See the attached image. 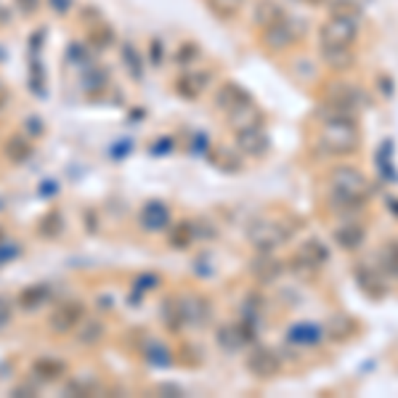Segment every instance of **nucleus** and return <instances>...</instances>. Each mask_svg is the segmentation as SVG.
Listing matches in <instances>:
<instances>
[{
    "instance_id": "nucleus-1",
    "label": "nucleus",
    "mask_w": 398,
    "mask_h": 398,
    "mask_svg": "<svg viewBox=\"0 0 398 398\" xmlns=\"http://www.w3.org/2000/svg\"><path fill=\"white\" fill-rule=\"evenodd\" d=\"M356 35H358L356 19H351V16H334L332 13L330 22L321 27V35H319L324 61L330 66H334V69H345V66L354 64L351 45L356 43Z\"/></svg>"
},
{
    "instance_id": "nucleus-2",
    "label": "nucleus",
    "mask_w": 398,
    "mask_h": 398,
    "mask_svg": "<svg viewBox=\"0 0 398 398\" xmlns=\"http://www.w3.org/2000/svg\"><path fill=\"white\" fill-rule=\"evenodd\" d=\"M319 146L327 155H334V157L351 155L356 146H358V133H356L354 114L330 109V117L324 120V128H321Z\"/></svg>"
},
{
    "instance_id": "nucleus-3",
    "label": "nucleus",
    "mask_w": 398,
    "mask_h": 398,
    "mask_svg": "<svg viewBox=\"0 0 398 398\" xmlns=\"http://www.w3.org/2000/svg\"><path fill=\"white\" fill-rule=\"evenodd\" d=\"M366 202V178L354 167H337L332 176V207L356 210Z\"/></svg>"
},
{
    "instance_id": "nucleus-4",
    "label": "nucleus",
    "mask_w": 398,
    "mask_h": 398,
    "mask_svg": "<svg viewBox=\"0 0 398 398\" xmlns=\"http://www.w3.org/2000/svg\"><path fill=\"white\" fill-rule=\"evenodd\" d=\"M83 319H85V306L80 300H66L48 316V327L54 334H69L78 330Z\"/></svg>"
},
{
    "instance_id": "nucleus-5",
    "label": "nucleus",
    "mask_w": 398,
    "mask_h": 398,
    "mask_svg": "<svg viewBox=\"0 0 398 398\" xmlns=\"http://www.w3.org/2000/svg\"><path fill=\"white\" fill-rule=\"evenodd\" d=\"M324 263H327V250L319 242H306L292 255V265L298 271H319Z\"/></svg>"
},
{
    "instance_id": "nucleus-6",
    "label": "nucleus",
    "mask_w": 398,
    "mask_h": 398,
    "mask_svg": "<svg viewBox=\"0 0 398 398\" xmlns=\"http://www.w3.org/2000/svg\"><path fill=\"white\" fill-rule=\"evenodd\" d=\"M250 239L260 250H271V247H279L282 242H287L289 231L284 226H277V223H258L253 229V234H250Z\"/></svg>"
},
{
    "instance_id": "nucleus-7",
    "label": "nucleus",
    "mask_w": 398,
    "mask_h": 398,
    "mask_svg": "<svg viewBox=\"0 0 398 398\" xmlns=\"http://www.w3.org/2000/svg\"><path fill=\"white\" fill-rule=\"evenodd\" d=\"M332 239L337 242V247H343V250H356V247L364 244L366 231L361 223H343V226H337L332 231Z\"/></svg>"
},
{
    "instance_id": "nucleus-8",
    "label": "nucleus",
    "mask_w": 398,
    "mask_h": 398,
    "mask_svg": "<svg viewBox=\"0 0 398 398\" xmlns=\"http://www.w3.org/2000/svg\"><path fill=\"white\" fill-rule=\"evenodd\" d=\"M292 40H295V30L287 24V19L265 27V45H271L274 51H284L287 45H292Z\"/></svg>"
},
{
    "instance_id": "nucleus-9",
    "label": "nucleus",
    "mask_w": 398,
    "mask_h": 398,
    "mask_svg": "<svg viewBox=\"0 0 398 398\" xmlns=\"http://www.w3.org/2000/svg\"><path fill=\"white\" fill-rule=\"evenodd\" d=\"M247 369L258 377H271L279 372V358L271 351H255L247 358Z\"/></svg>"
},
{
    "instance_id": "nucleus-10",
    "label": "nucleus",
    "mask_w": 398,
    "mask_h": 398,
    "mask_svg": "<svg viewBox=\"0 0 398 398\" xmlns=\"http://www.w3.org/2000/svg\"><path fill=\"white\" fill-rule=\"evenodd\" d=\"M32 372L40 382H56V380H61V377H64L66 364L64 361H59V358L43 356V358H37V361L32 364Z\"/></svg>"
},
{
    "instance_id": "nucleus-11",
    "label": "nucleus",
    "mask_w": 398,
    "mask_h": 398,
    "mask_svg": "<svg viewBox=\"0 0 398 398\" xmlns=\"http://www.w3.org/2000/svg\"><path fill=\"white\" fill-rule=\"evenodd\" d=\"M32 152H35V146L27 135H11V138L3 144V155L8 157L11 162H16V165L27 162V159L32 157Z\"/></svg>"
},
{
    "instance_id": "nucleus-12",
    "label": "nucleus",
    "mask_w": 398,
    "mask_h": 398,
    "mask_svg": "<svg viewBox=\"0 0 398 398\" xmlns=\"http://www.w3.org/2000/svg\"><path fill=\"white\" fill-rule=\"evenodd\" d=\"M207 83H210V75H205V72H197V75H181L176 83V88H178V93L186 96V99H199L202 90L207 88Z\"/></svg>"
},
{
    "instance_id": "nucleus-13",
    "label": "nucleus",
    "mask_w": 398,
    "mask_h": 398,
    "mask_svg": "<svg viewBox=\"0 0 398 398\" xmlns=\"http://www.w3.org/2000/svg\"><path fill=\"white\" fill-rule=\"evenodd\" d=\"M167 221H170V212L162 202H149L141 212V223H144L149 231H159V229H165Z\"/></svg>"
},
{
    "instance_id": "nucleus-14",
    "label": "nucleus",
    "mask_w": 398,
    "mask_h": 398,
    "mask_svg": "<svg viewBox=\"0 0 398 398\" xmlns=\"http://www.w3.org/2000/svg\"><path fill=\"white\" fill-rule=\"evenodd\" d=\"M45 300H48V287L45 284H32V287H24L16 295V306L24 310H35L40 308Z\"/></svg>"
},
{
    "instance_id": "nucleus-15",
    "label": "nucleus",
    "mask_w": 398,
    "mask_h": 398,
    "mask_svg": "<svg viewBox=\"0 0 398 398\" xmlns=\"http://www.w3.org/2000/svg\"><path fill=\"white\" fill-rule=\"evenodd\" d=\"M250 101L253 99H250L239 85H223V90L218 93V104L226 109V114H231L234 109H239V107L250 104Z\"/></svg>"
},
{
    "instance_id": "nucleus-16",
    "label": "nucleus",
    "mask_w": 398,
    "mask_h": 398,
    "mask_svg": "<svg viewBox=\"0 0 398 398\" xmlns=\"http://www.w3.org/2000/svg\"><path fill=\"white\" fill-rule=\"evenodd\" d=\"M255 24L258 27H271V24H277V22H282L284 19V11L279 8L277 3H271V0H260L258 6H255Z\"/></svg>"
},
{
    "instance_id": "nucleus-17",
    "label": "nucleus",
    "mask_w": 398,
    "mask_h": 398,
    "mask_svg": "<svg viewBox=\"0 0 398 398\" xmlns=\"http://www.w3.org/2000/svg\"><path fill=\"white\" fill-rule=\"evenodd\" d=\"M239 146L253 157H258L263 155L268 144H265V135L260 128H247V131H239Z\"/></svg>"
},
{
    "instance_id": "nucleus-18",
    "label": "nucleus",
    "mask_w": 398,
    "mask_h": 398,
    "mask_svg": "<svg viewBox=\"0 0 398 398\" xmlns=\"http://www.w3.org/2000/svg\"><path fill=\"white\" fill-rule=\"evenodd\" d=\"M356 282H358V284H361V289H366L369 295H382V282H380L377 268L358 265V268H356Z\"/></svg>"
},
{
    "instance_id": "nucleus-19",
    "label": "nucleus",
    "mask_w": 398,
    "mask_h": 398,
    "mask_svg": "<svg viewBox=\"0 0 398 398\" xmlns=\"http://www.w3.org/2000/svg\"><path fill=\"white\" fill-rule=\"evenodd\" d=\"M61 215H59V210H48L37 221V234L43 236V239H54V236H59L61 234Z\"/></svg>"
},
{
    "instance_id": "nucleus-20",
    "label": "nucleus",
    "mask_w": 398,
    "mask_h": 398,
    "mask_svg": "<svg viewBox=\"0 0 398 398\" xmlns=\"http://www.w3.org/2000/svg\"><path fill=\"white\" fill-rule=\"evenodd\" d=\"M242 3L244 0H207V6H210L218 16H236L239 8H242Z\"/></svg>"
},
{
    "instance_id": "nucleus-21",
    "label": "nucleus",
    "mask_w": 398,
    "mask_h": 398,
    "mask_svg": "<svg viewBox=\"0 0 398 398\" xmlns=\"http://www.w3.org/2000/svg\"><path fill=\"white\" fill-rule=\"evenodd\" d=\"M101 337H104V324H99V321H90V324H85V327L80 330V343L83 345L99 343Z\"/></svg>"
},
{
    "instance_id": "nucleus-22",
    "label": "nucleus",
    "mask_w": 398,
    "mask_h": 398,
    "mask_svg": "<svg viewBox=\"0 0 398 398\" xmlns=\"http://www.w3.org/2000/svg\"><path fill=\"white\" fill-rule=\"evenodd\" d=\"M188 242H191V226L188 223H178L176 229L170 231V244L178 247V250H183V247H188Z\"/></svg>"
},
{
    "instance_id": "nucleus-23",
    "label": "nucleus",
    "mask_w": 398,
    "mask_h": 398,
    "mask_svg": "<svg viewBox=\"0 0 398 398\" xmlns=\"http://www.w3.org/2000/svg\"><path fill=\"white\" fill-rule=\"evenodd\" d=\"M332 11H334V16H351V19H356L358 16V6H356L354 0H334L332 3Z\"/></svg>"
},
{
    "instance_id": "nucleus-24",
    "label": "nucleus",
    "mask_w": 398,
    "mask_h": 398,
    "mask_svg": "<svg viewBox=\"0 0 398 398\" xmlns=\"http://www.w3.org/2000/svg\"><path fill=\"white\" fill-rule=\"evenodd\" d=\"M382 265L390 274H398V244H387L382 250Z\"/></svg>"
},
{
    "instance_id": "nucleus-25",
    "label": "nucleus",
    "mask_w": 398,
    "mask_h": 398,
    "mask_svg": "<svg viewBox=\"0 0 398 398\" xmlns=\"http://www.w3.org/2000/svg\"><path fill=\"white\" fill-rule=\"evenodd\" d=\"M125 61H128V66H131V72H133V78L138 80L141 78V59H138V54H135V48H133L131 43H125Z\"/></svg>"
},
{
    "instance_id": "nucleus-26",
    "label": "nucleus",
    "mask_w": 398,
    "mask_h": 398,
    "mask_svg": "<svg viewBox=\"0 0 398 398\" xmlns=\"http://www.w3.org/2000/svg\"><path fill=\"white\" fill-rule=\"evenodd\" d=\"M13 319V303L6 295H0V332L6 330Z\"/></svg>"
},
{
    "instance_id": "nucleus-27",
    "label": "nucleus",
    "mask_w": 398,
    "mask_h": 398,
    "mask_svg": "<svg viewBox=\"0 0 398 398\" xmlns=\"http://www.w3.org/2000/svg\"><path fill=\"white\" fill-rule=\"evenodd\" d=\"M111 40H114V37H111V30H107V27H104V30H99V27H96V30L90 32V43L99 45V48H107Z\"/></svg>"
},
{
    "instance_id": "nucleus-28",
    "label": "nucleus",
    "mask_w": 398,
    "mask_h": 398,
    "mask_svg": "<svg viewBox=\"0 0 398 398\" xmlns=\"http://www.w3.org/2000/svg\"><path fill=\"white\" fill-rule=\"evenodd\" d=\"M191 54H199V48L194 43H188V45H183L181 51H178V61H194L197 56H191Z\"/></svg>"
},
{
    "instance_id": "nucleus-29",
    "label": "nucleus",
    "mask_w": 398,
    "mask_h": 398,
    "mask_svg": "<svg viewBox=\"0 0 398 398\" xmlns=\"http://www.w3.org/2000/svg\"><path fill=\"white\" fill-rule=\"evenodd\" d=\"M13 396H37V387L35 385H16L13 387Z\"/></svg>"
},
{
    "instance_id": "nucleus-30",
    "label": "nucleus",
    "mask_w": 398,
    "mask_h": 398,
    "mask_svg": "<svg viewBox=\"0 0 398 398\" xmlns=\"http://www.w3.org/2000/svg\"><path fill=\"white\" fill-rule=\"evenodd\" d=\"M27 128L32 131V135H40L43 133V122H40V117H27Z\"/></svg>"
},
{
    "instance_id": "nucleus-31",
    "label": "nucleus",
    "mask_w": 398,
    "mask_h": 398,
    "mask_svg": "<svg viewBox=\"0 0 398 398\" xmlns=\"http://www.w3.org/2000/svg\"><path fill=\"white\" fill-rule=\"evenodd\" d=\"M51 6H54L59 13H66L69 11V6H72V0H51Z\"/></svg>"
},
{
    "instance_id": "nucleus-32",
    "label": "nucleus",
    "mask_w": 398,
    "mask_h": 398,
    "mask_svg": "<svg viewBox=\"0 0 398 398\" xmlns=\"http://www.w3.org/2000/svg\"><path fill=\"white\" fill-rule=\"evenodd\" d=\"M16 3H19L22 11H32V8H37V0H16Z\"/></svg>"
},
{
    "instance_id": "nucleus-33",
    "label": "nucleus",
    "mask_w": 398,
    "mask_h": 398,
    "mask_svg": "<svg viewBox=\"0 0 398 398\" xmlns=\"http://www.w3.org/2000/svg\"><path fill=\"white\" fill-rule=\"evenodd\" d=\"M6 99H8V93H6V88L0 85V109H3V104H6Z\"/></svg>"
},
{
    "instance_id": "nucleus-34",
    "label": "nucleus",
    "mask_w": 398,
    "mask_h": 398,
    "mask_svg": "<svg viewBox=\"0 0 398 398\" xmlns=\"http://www.w3.org/2000/svg\"><path fill=\"white\" fill-rule=\"evenodd\" d=\"M6 22H8V13L0 8V24H6Z\"/></svg>"
},
{
    "instance_id": "nucleus-35",
    "label": "nucleus",
    "mask_w": 398,
    "mask_h": 398,
    "mask_svg": "<svg viewBox=\"0 0 398 398\" xmlns=\"http://www.w3.org/2000/svg\"><path fill=\"white\" fill-rule=\"evenodd\" d=\"M0 236H3V234H0Z\"/></svg>"
}]
</instances>
